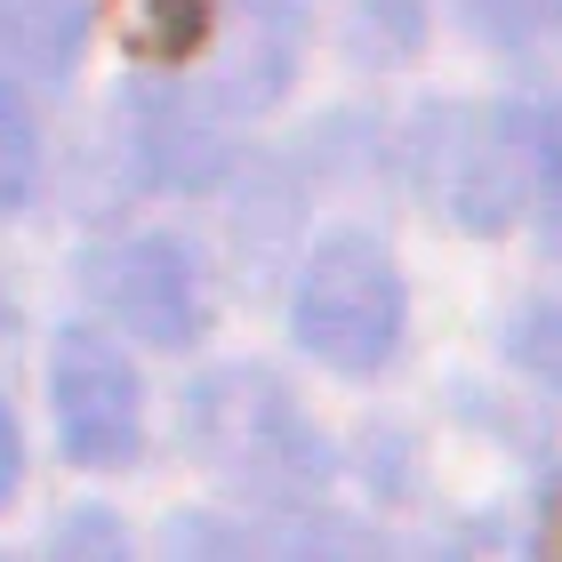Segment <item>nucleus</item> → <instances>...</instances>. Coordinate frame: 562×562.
Instances as JSON below:
<instances>
[{
	"label": "nucleus",
	"instance_id": "obj_1",
	"mask_svg": "<svg viewBox=\"0 0 562 562\" xmlns=\"http://www.w3.org/2000/svg\"><path fill=\"white\" fill-rule=\"evenodd\" d=\"M186 442L201 450V467L217 482H234L249 498H305L329 474L322 434L305 426V411L290 402V386L266 370H210L186 402Z\"/></svg>",
	"mask_w": 562,
	"mask_h": 562
},
{
	"label": "nucleus",
	"instance_id": "obj_2",
	"mask_svg": "<svg viewBox=\"0 0 562 562\" xmlns=\"http://www.w3.org/2000/svg\"><path fill=\"white\" fill-rule=\"evenodd\" d=\"M290 322H297V346L314 362L346 370V378L394 362V346H402V273H394V258L362 234L322 241L297 273Z\"/></svg>",
	"mask_w": 562,
	"mask_h": 562
},
{
	"label": "nucleus",
	"instance_id": "obj_3",
	"mask_svg": "<svg viewBox=\"0 0 562 562\" xmlns=\"http://www.w3.org/2000/svg\"><path fill=\"white\" fill-rule=\"evenodd\" d=\"M426 193L467 234H506L530 210V113L450 105L426 121Z\"/></svg>",
	"mask_w": 562,
	"mask_h": 562
},
{
	"label": "nucleus",
	"instance_id": "obj_4",
	"mask_svg": "<svg viewBox=\"0 0 562 562\" xmlns=\"http://www.w3.org/2000/svg\"><path fill=\"white\" fill-rule=\"evenodd\" d=\"M48 411H57V442L72 467L121 474L145 450V386L105 329H65L48 353Z\"/></svg>",
	"mask_w": 562,
	"mask_h": 562
},
{
	"label": "nucleus",
	"instance_id": "obj_5",
	"mask_svg": "<svg viewBox=\"0 0 562 562\" xmlns=\"http://www.w3.org/2000/svg\"><path fill=\"white\" fill-rule=\"evenodd\" d=\"M81 290L113 329H130L137 346H186L201 329V273L193 249L169 234H130L81 258Z\"/></svg>",
	"mask_w": 562,
	"mask_h": 562
},
{
	"label": "nucleus",
	"instance_id": "obj_6",
	"mask_svg": "<svg viewBox=\"0 0 562 562\" xmlns=\"http://www.w3.org/2000/svg\"><path fill=\"white\" fill-rule=\"evenodd\" d=\"M130 153L153 186H177V193H201L217 186L234 145H225V121L210 113V97H186V89H153L130 105Z\"/></svg>",
	"mask_w": 562,
	"mask_h": 562
},
{
	"label": "nucleus",
	"instance_id": "obj_7",
	"mask_svg": "<svg viewBox=\"0 0 562 562\" xmlns=\"http://www.w3.org/2000/svg\"><path fill=\"white\" fill-rule=\"evenodd\" d=\"M297 41H305L297 0H241L217 48V97L234 113H266L297 72Z\"/></svg>",
	"mask_w": 562,
	"mask_h": 562
},
{
	"label": "nucleus",
	"instance_id": "obj_8",
	"mask_svg": "<svg viewBox=\"0 0 562 562\" xmlns=\"http://www.w3.org/2000/svg\"><path fill=\"white\" fill-rule=\"evenodd\" d=\"M89 48L81 0H0V72L16 81H65Z\"/></svg>",
	"mask_w": 562,
	"mask_h": 562
},
{
	"label": "nucleus",
	"instance_id": "obj_9",
	"mask_svg": "<svg viewBox=\"0 0 562 562\" xmlns=\"http://www.w3.org/2000/svg\"><path fill=\"white\" fill-rule=\"evenodd\" d=\"M113 24L137 57H186L210 33V0H113Z\"/></svg>",
	"mask_w": 562,
	"mask_h": 562
},
{
	"label": "nucleus",
	"instance_id": "obj_10",
	"mask_svg": "<svg viewBox=\"0 0 562 562\" xmlns=\"http://www.w3.org/2000/svg\"><path fill=\"white\" fill-rule=\"evenodd\" d=\"M41 186V121L16 97V81H0V217L24 210Z\"/></svg>",
	"mask_w": 562,
	"mask_h": 562
},
{
	"label": "nucleus",
	"instance_id": "obj_11",
	"mask_svg": "<svg viewBox=\"0 0 562 562\" xmlns=\"http://www.w3.org/2000/svg\"><path fill=\"white\" fill-rule=\"evenodd\" d=\"M491 41H562V0H458Z\"/></svg>",
	"mask_w": 562,
	"mask_h": 562
},
{
	"label": "nucleus",
	"instance_id": "obj_12",
	"mask_svg": "<svg viewBox=\"0 0 562 562\" xmlns=\"http://www.w3.org/2000/svg\"><path fill=\"white\" fill-rule=\"evenodd\" d=\"M161 562H249V547L217 515H169L161 522Z\"/></svg>",
	"mask_w": 562,
	"mask_h": 562
},
{
	"label": "nucleus",
	"instance_id": "obj_13",
	"mask_svg": "<svg viewBox=\"0 0 562 562\" xmlns=\"http://www.w3.org/2000/svg\"><path fill=\"white\" fill-rule=\"evenodd\" d=\"M48 562H130V539H121V522L105 506H72L57 522V539H48Z\"/></svg>",
	"mask_w": 562,
	"mask_h": 562
},
{
	"label": "nucleus",
	"instance_id": "obj_14",
	"mask_svg": "<svg viewBox=\"0 0 562 562\" xmlns=\"http://www.w3.org/2000/svg\"><path fill=\"white\" fill-rule=\"evenodd\" d=\"M530 210L547 225V249L562 258V130L530 121Z\"/></svg>",
	"mask_w": 562,
	"mask_h": 562
},
{
	"label": "nucleus",
	"instance_id": "obj_15",
	"mask_svg": "<svg viewBox=\"0 0 562 562\" xmlns=\"http://www.w3.org/2000/svg\"><path fill=\"white\" fill-rule=\"evenodd\" d=\"M515 362H522V370H539L547 386H562V297L530 305V314L515 322Z\"/></svg>",
	"mask_w": 562,
	"mask_h": 562
},
{
	"label": "nucleus",
	"instance_id": "obj_16",
	"mask_svg": "<svg viewBox=\"0 0 562 562\" xmlns=\"http://www.w3.org/2000/svg\"><path fill=\"white\" fill-rule=\"evenodd\" d=\"M281 562H362V530L322 515V522H297L290 547H281Z\"/></svg>",
	"mask_w": 562,
	"mask_h": 562
},
{
	"label": "nucleus",
	"instance_id": "obj_17",
	"mask_svg": "<svg viewBox=\"0 0 562 562\" xmlns=\"http://www.w3.org/2000/svg\"><path fill=\"white\" fill-rule=\"evenodd\" d=\"M16 474H24V442H16V418H9V402H0V506L16 498Z\"/></svg>",
	"mask_w": 562,
	"mask_h": 562
}]
</instances>
